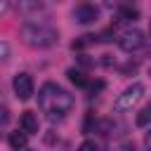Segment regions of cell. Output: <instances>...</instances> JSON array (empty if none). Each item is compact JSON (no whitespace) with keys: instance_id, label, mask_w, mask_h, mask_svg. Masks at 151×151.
<instances>
[{"instance_id":"6da1fadb","label":"cell","mask_w":151,"mask_h":151,"mask_svg":"<svg viewBox=\"0 0 151 151\" xmlns=\"http://www.w3.org/2000/svg\"><path fill=\"white\" fill-rule=\"evenodd\" d=\"M38 106L42 113H47L50 120H61L73 111L76 99H73V94H68L57 83H45L38 92Z\"/></svg>"},{"instance_id":"7a4b0ae2","label":"cell","mask_w":151,"mask_h":151,"mask_svg":"<svg viewBox=\"0 0 151 151\" xmlns=\"http://www.w3.org/2000/svg\"><path fill=\"white\" fill-rule=\"evenodd\" d=\"M21 38L31 45V47H50L57 42V31L42 21H26L21 26Z\"/></svg>"},{"instance_id":"3957f363","label":"cell","mask_w":151,"mask_h":151,"mask_svg":"<svg viewBox=\"0 0 151 151\" xmlns=\"http://www.w3.org/2000/svg\"><path fill=\"white\" fill-rule=\"evenodd\" d=\"M142 97H144V85H142V83H134V85L125 87V90H123V94H118V97H116V101H113V111H118V113L130 111V109H132Z\"/></svg>"},{"instance_id":"277c9868","label":"cell","mask_w":151,"mask_h":151,"mask_svg":"<svg viewBox=\"0 0 151 151\" xmlns=\"http://www.w3.org/2000/svg\"><path fill=\"white\" fill-rule=\"evenodd\" d=\"M12 87H14V94L21 101H26V99L33 97V78L28 73H17L14 80H12Z\"/></svg>"},{"instance_id":"5b68a950","label":"cell","mask_w":151,"mask_h":151,"mask_svg":"<svg viewBox=\"0 0 151 151\" xmlns=\"http://www.w3.org/2000/svg\"><path fill=\"white\" fill-rule=\"evenodd\" d=\"M118 45H120V50H125V52H137V50L144 45V33H142L139 28L125 31V33L118 38Z\"/></svg>"},{"instance_id":"8992f818","label":"cell","mask_w":151,"mask_h":151,"mask_svg":"<svg viewBox=\"0 0 151 151\" xmlns=\"http://www.w3.org/2000/svg\"><path fill=\"white\" fill-rule=\"evenodd\" d=\"M73 17H76V21H78V24H92V21H97L99 9H97L94 5H80V7H76Z\"/></svg>"},{"instance_id":"52a82bcc","label":"cell","mask_w":151,"mask_h":151,"mask_svg":"<svg viewBox=\"0 0 151 151\" xmlns=\"http://www.w3.org/2000/svg\"><path fill=\"white\" fill-rule=\"evenodd\" d=\"M19 123H21V132L24 134H35L38 132V118H35L33 111H24Z\"/></svg>"},{"instance_id":"ba28073f","label":"cell","mask_w":151,"mask_h":151,"mask_svg":"<svg viewBox=\"0 0 151 151\" xmlns=\"http://www.w3.org/2000/svg\"><path fill=\"white\" fill-rule=\"evenodd\" d=\"M26 142H28V134H24V132H9V146L14 149V151H24L26 149Z\"/></svg>"},{"instance_id":"9c48e42d","label":"cell","mask_w":151,"mask_h":151,"mask_svg":"<svg viewBox=\"0 0 151 151\" xmlns=\"http://www.w3.org/2000/svg\"><path fill=\"white\" fill-rule=\"evenodd\" d=\"M66 76H68V80H71L73 85H78V87H85V85H87L85 73H83V71H78V68H68V71H66Z\"/></svg>"},{"instance_id":"30bf717a","label":"cell","mask_w":151,"mask_h":151,"mask_svg":"<svg viewBox=\"0 0 151 151\" xmlns=\"http://www.w3.org/2000/svg\"><path fill=\"white\" fill-rule=\"evenodd\" d=\"M149 123H151V101L137 113V125H139V127H146Z\"/></svg>"},{"instance_id":"8fae6325","label":"cell","mask_w":151,"mask_h":151,"mask_svg":"<svg viewBox=\"0 0 151 151\" xmlns=\"http://www.w3.org/2000/svg\"><path fill=\"white\" fill-rule=\"evenodd\" d=\"M137 7H130V5H120V17L123 19H137Z\"/></svg>"},{"instance_id":"7c38bea8","label":"cell","mask_w":151,"mask_h":151,"mask_svg":"<svg viewBox=\"0 0 151 151\" xmlns=\"http://www.w3.org/2000/svg\"><path fill=\"white\" fill-rule=\"evenodd\" d=\"M78 151H99V149H97V144H94L92 139H87V142H83V144L78 146Z\"/></svg>"},{"instance_id":"4fadbf2b","label":"cell","mask_w":151,"mask_h":151,"mask_svg":"<svg viewBox=\"0 0 151 151\" xmlns=\"http://www.w3.org/2000/svg\"><path fill=\"white\" fill-rule=\"evenodd\" d=\"M7 57H9V45L0 40V61H2V59H7Z\"/></svg>"},{"instance_id":"5bb4252c","label":"cell","mask_w":151,"mask_h":151,"mask_svg":"<svg viewBox=\"0 0 151 151\" xmlns=\"http://www.w3.org/2000/svg\"><path fill=\"white\" fill-rule=\"evenodd\" d=\"M144 146H146V151H151V130L144 134Z\"/></svg>"},{"instance_id":"9a60e30c","label":"cell","mask_w":151,"mask_h":151,"mask_svg":"<svg viewBox=\"0 0 151 151\" xmlns=\"http://www.w3.org/2000/svg\"><path fill=\"white\" fill-rule=\"evenodd\" d=\"M101 87H104V80H97V83H92V85H90V90H92V92H94V90H101Z\"/></svg>"},{"instance_id":"2e32d148","label":"cell","mask_w":151,"mask_h":151,"mask_svg":"<svg viewBox=\"0 0 151 151\" xmlns=\"http://www.w3.org/2000/svg\"><path fill=\"white\" fill-rule=\"evenodd\" d=\"M7 7H9V5H7V2H5V0H0V17H2V14H5V12H7Z\"/></svg>"},{"instance_id":"e0dca14e","label":"cell","mask_w":151,"mask_h":151,"mask_svg":"<svg viewBox=\"0 0 151 151\" xmlns=\"http://www.w3.org/2000/svg\"><path fill=\"white\" fill-rule=\"evenodd\" d=\"M24 151H35V149H24Z\"/></svg>"}]
</instances>
